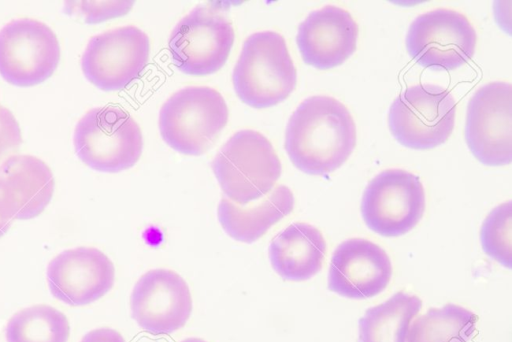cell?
<instances>
[{
	"label": "cell",
	"mask_w": 512,
	"mask_h": 342,
	"mask_svg": "<svg viewBox=\"0 0 512 342\" xmlns=\"http://www.w3.org/2000/svg\"><path fill=\"white\" fill-rule=\"evenodd\" d=\"M356 142V124L346 105L332 96L314 95L291 115L284 146L297 169L308 175H326L348 160Z\"/></svg>",
	"instance_id": "1"
},
{
	"label": "cell",
	"mask_w": 512,
	"mask_h": 342,
	"mask_svg": "<svg viewBox=\"0 0 512 342\" xmlns=\"http://www.w3.org/2000/svg\"><path fill=\"white\" fill-rule=\"evenodd\" d=\"M232 81L238 98L263 109L289 97L297 84V71L284 37L275 31L250 35L233 69Z\"/></svg>",
	"instance_id": "2"
},
{
	"label": "cell",
	"mask_w": 512,
	"mask_h": 342,
	"mask_svg": "<svg viewBox=\"0 0 512 342\" xmlns=\"http://www.w3.org/2000/svg\"><path fill=\"white\" fill-rule=\"evenodd\" d=\"M212 168L227 199L246 205L267 195L281 176V162L262 133H234L215 156Z\"/></svg>",
	"instance_id": "3"
},
{
	"label": "cell",
	"mask_w": 512,
	"mask_h": 342,
	"mask_svg": "<svg viewBox=\"0 0 512 342\" xmlns=\"http://www.w3.org/2000/svg\"><path fill=\"white\" fill-rule=\"evenodd\" d=\"M228 117V106L218 90L208 86L185 87L163 104L159 131L173 150L198 156L216 142Z\"/></svg>",
	"instance_id": "4"
},
{
	"label": "cell",
	"mask_w": 512,
	"mask_h": 342,
	"mask_svg": "<svg viewBox=\"0 0 512 342\" xmlns=\"http://www.w3.org/2000/svg\"><path fill=\"white\" fill-rule=\"evenodd\" d=\"M78 158L93 170L117 173L133 167L142 155L139 124L120 106L106 105L88 111L74 130Z\"/></svg>",
	"instance_id": "5"
},
{
	"label": "cell",
	"mask_w": 512,
	"mask_h": 342,
	"mask_svg": "<svg viewBox=\"0 0 512 342\" xmlns=\"http://www.w3.org/2000/svg\"><path fill=\"white\" fill-rule=\"evenodd\" d=\"M456 101L446 89L413 85L392 102L388 127L402 146L429 150L445 143L454 130Z\"/></svg>",
	"instance_id": "6"
},
{
	"label": "cell",
	"mask_w": 512,
	"mask_h": 342,
	"mask_svg": "<svg viewBox=\"0 0 512 342\" xmlns=\"http://www.w3.org/2000/svg\"><path fill=\"white\" fill-rule=\"evenodd\" d=\"M234 39V27L228 17L215 8L198 6L175 26L168 48L177 69L204 76L225 65Z\"/></svg>",
	"instance_id": "7"
},
{
	"label": "cell",
	"mask_w": 512,
	"mask_h": 342,
	"mask_svg": "<svg viewBox=\"0 0 512 342\" xmlns=\"http://www.w3.org/2000/svg\"><path fill=\"white\" fill-rule=\"evenodd\" d=\"M405 44L418 65L452 71L473 57L477 34L463 13L438 8L419 15L411 23Z\"/></svg>",
	"instance_id": "8"
},
{
	"label": "cell",
	"mask_w": 512,
	"mask_h": 342,
	"mask_svg": "<svg viewBox=\"0 0 512 342\" xmlns=\"http://www.w3.org/2000/svg\"><path fill=\"white\" fill-rule=\"evenodd\" d=\"M425 207V190L419 176L403 169H387L365 188L361 215L371 231L383 237H399L416 227Z\"/></svg>",
	"instance_id": "9"
},
{
	"label": "cell",
	"mask_w": 512,
	"mask_h": 342,
	"mask_svg": "<svg viewBox=\"0 0 512 342\" xmlns=\"http://www.w3.org/2000/svg\"><path fill=\"white\" fill-rule=\"evenodd\" d=\"M54 31L33 18L10 21L0 29V75L17 87L36 86L49 79L60 62Z\"/></svg>",
	"instance_id": "10"
},
{
	"label": "cell",
	"mask_w": 512,
	"mask_h": 342,
	"mask_svg": "<svg viewBox=\"0 0 512 342\" xmlns=\"http://www.w3.org/2000/svg\"><path fill=\"white\" fill-rule=\"evenodd\" d=\"M512 87L495 81L479 88L469 100L465 140L483 165L504 166L512 159Z\"/></svg>",
	"instance_id": "11"
},
{
	"label": "cell",
	"mask_w": 512,
	"mask_h": 342,
	"mask_svg": "<svg viewBox=\"0 0 512 342\" xmlns=\"http://www.w3.org/2000/svg\"><path fill=\"white\" fill-rule=\"evenodd\" d=\"M149 55L150 40L144 31L117 27L91 38L82 56V71L100 90L118 91L141 75Z\"/></svg>",
	"instance_id": "12"
},
{
	"label": "cell",
	"mask_w": 512,
	"mask_h": 342,
	"mask_svg": "<svg viewBox=\"0 0 512 342\" xmlns=\"http://www.w3.org/2000/svg\"><path fill=\"white\" fill-rule=\"evenodd\" d=\"M132 318L153 335L181 329L192 313V296L187 282L177 272L156 268L143 274L130 297Z\"/></svg>",
	"instance_id": "13"
},
{
	"label": "cell",
	"mask_w": 512,
	"mask_h": 342,
	"mask_svg": "<svg viewBox=\"0 0 512 342\" xmlns=\"http://www.w3.org/2000/svg\"><path fill=\"white\" fill-rule=\"evenodd\" d=\"M46 274L53 297L70 306H84L99 300L115 282L113 262L95 247L62 251L50 261Z\"/></svg>",
	"instance_id": "14"
},
{
	"label": "cell",
	"mask_w": 512,
	"mask_h": 342,
	"mask_svg": "<svg viewBox=\"0 0 512 342\" xmlns=\"http://www.w3.org/2000/svg\"><path fill=\"white\" fill-rule=\"evenodd\" d=\"M392 263L383 248L363 239H348L334 251L328 289L349 299L372 298L384 291L392 277Z\"/></svg>",
	"instance_id": "15"
},
{
	"label": "cell",
	"mask_w": 512,
	"mask_h": 342,
	"mask_svg": "<svg viewBox=\"0 0 512 342\" xmlns=\"http://www.w3.org/2000/svg\"><path fill=\"white\" fill-rule=\"evenodd\" d=\"M359 27L352 14L335 5L312 11L300 23L296 43L305 64L319 70L342 65L357 49Z\"/></svg>",
	"instance_id": "16"
},
{
	"label": "cell",
	"mask_w": 512,
	"mask_h": 342,
	"mask_svg": "<svg viewBox=\"0 0 512 342\" xmlns=\"http://www.w3.org/2000/svg\"><path fill=\"white\" fill-rule=\"evenodd\" d=\"M55 180L50 167L32 155H13L0 165V199L18 220L39 216L50 203Z\"/></svg>",
	"instance_id": "17"
},
{
	"label": "cell",
	"mask_w": 512,
	"mask_h": 342,
	"mask_svg": "<svg viewBox=\"0 0 512 342\" xmlns=\"http://www.w3.org/2000/svg\"><path fill=\"white\" fill-rule=\"evenodd\" d=\"M294 208V195L285 185H276L263 198L246 205H239L227 198L221 199L217 217L223 230L232 239L252 243Z\"/></svg>",
	"instance_id": "18"
},
{
	"label": "cell",
	"mask_w": 512,
	"mask_h": 342,
	"mask_svg": "<svg viewBox=\"0 0 512 342\" xmlns=\"http://www.w3.org/2000/svg\"><path fill=\"white\" fill-rule=\"evenodd\" d=\"M327 244L322 232L308 223L286 227L270 243L269 259L274 271L289 281H304L322 268Z\"/></svg>",
	"instance_id": "19"
},
{
	"label": "cell",
	"mask_w": 512,
	"mask_h": 342,
	"mask_svg": "<svg viewBox=\"0 0 512 342\" xmlns=\"http://www.w3.org/2000/svg\"><path fill=\"white\" fill-rule=\"evenodd\" d=\"M421 308L418 296L396 292L359 319L360 342H406L410 324Z\"/></svg>",
	"instance_id": "20"
},
{
	"label": "cell",
	"mask_w": 512,
	"mask_h": 342,
	"mask_svg": "<svg viewBox=\"0 0 512 342\" xmlns=\"http://www.w3.org/2000/svg\"><path fill=\"white\" fill-rule=\"evenodd\" d=\"M478 316L468 309L446 304L430 308L411 323L407 342H469Z\"/></svg>",
	"instance_id": "21"
},
{
	"label": "cell",
	"mask_w": 512,
	"mask_h": 342,
	"mask_svg": "<svg viewBox=\"0 0 512 342\" xmlns=\"http://www.w3.org/2000/svg\"><path fill=\"white\" fill-rule=\"evenodd\" d=\"M69 321L47 304H36L14 314L6 327L7 342H68Z\"/></svg>",
	"instance_id": "22"
},
{
	"label": "cell",
	"mask_w": 512,
	"mask_h": 342,
	"mask_svg": "<svg viewBox=\"0 0 512 342\" xmlns=\"http://www.w3.org/2000/svg\"><path fill=\"white\" fill-rule=\"evenodd\" d=\"M480 240L484 252L506 268L511 267V203L495 207L481 226Z\"/></svg>",
	"instance_id": "23"
},
{
	"label": "cell",
	"mask_w": 512,
	"mask_h": 342,
	"mask_svg": "<svg viewBox=\"0 0 512 342\" xmlns=\"http://www.w3.org/2000/svg\"><path fill=\"white\" fill-rule=\"evenodd\" d=\"M131 1H69L65 3V12L79 17L89 24L122 16L130 11Z\"/></svg>",
	"instance_id": "24"
},
{
	"label": "cell",
	"mask_w": 512,
	"mask_h": 342,
	"mask_svg": "<svg viewBox=\"0 0 512 342\" xmlns=\"http://www.w3.org/2000/svg\"><path fill=\"white\" fill-rule=\"evenodd\" d=\"M22 143L19 123L13 113L0 104V163L16 155Z\"/></svg>",
	"instance_id": "25"
},
{
	"label": "cell",
	"mask_w": 512,
	"mask_h": 342,
	"mask_svg": "<svg viewBox=\"0 0 512 342\" xmlns=\"http://www.w3.org/2000/svg\"><path fill=\"white\" fill-rule=\"evenodd\" d=\"M81 342H126L123 336L111 328H99L88 332Z\"/></svg>",
	"instance_id": "26"
},
{
	"label": "cell",
	"mask_w": 512,
	"mask_h": 342,
	"mask_svg": "<svg viewBox=\"0 0 512 342\" xmlns=\"http://www.w3.org/2000/svg\"><path fill=\"white\" fill-rule=\"evenodd\" d=\"M14 220V217L0 199V238L7 233Z\"/></svg>",
	"instance_id": "27"
},
{
	"label": "cell",
	"mask_w": 512,
	"mask_h": 342,
	"mask_svg": "<svg viewBox=\"0 0 512 342\" xmlns=\"http://www.w3.org/2000/svg\"><path fill=\"white\" fill-rule=\"evenodd\" d=\"M181 342H206V341L201 339V338H194L193 337V338L184 339Z\"/></svg>",
	"instance_id": "28"
}]
</instances>
